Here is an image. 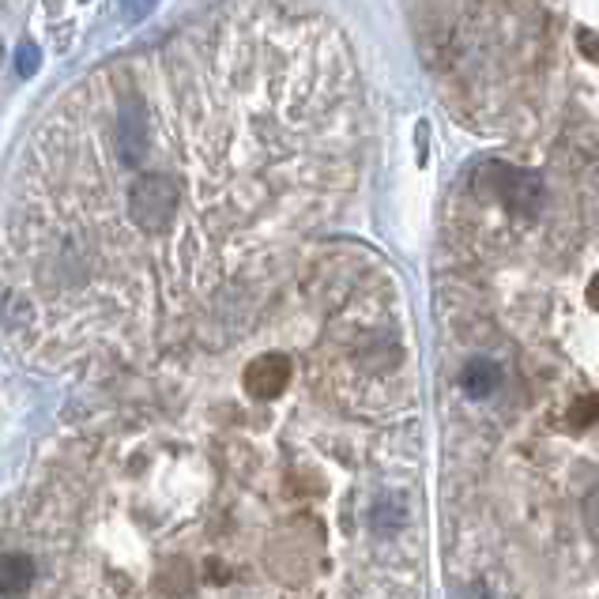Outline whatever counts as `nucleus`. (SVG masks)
<instances>
[{"label":"nucleus","mask_w":599,"mask_h":599,"mask_svg":"<svg viewBox=\"0 0 599 599\" xmlns=\"http://www.w3.org/2000/svg\"><path fill=\"white\" fill-rule=\"evenodd\" d=\"M181 204V185L174 174L163 170H144L125 192V215L136 231L144 234H163L174 226Z\"/></svg>","instance_id":"obj_1"},{"label":"nucleus","mask_w":599,"mask_h":599,"mask_svg":"<svg viewBox=\"0 0 599 599\" xmlns=\"http://www.w3.org/2000/svg\"><path fill=\"white\" fill-rule=\"evenodd\" d=\"M118 163L125 170H140L147 158V118L140 110H121L118 113Z\"/></svg>","instance_id":"obj_2"},{"label":"nucleus","mask_w":599,"mask_h":599,"mask_svg":"<svg viewBox=\"0 0 599 599\" xmlns=\"http://www.w3.org/2000/svg\"><path fill=\"white\" fill-rule=\"evenodd\" d=\"M495 192L501 200H506L513 211H521V215H535V211L543 208V185L540 178H532V174H521V170H498L495 178Z\"/></svg>","instance_id":"obj_3"},{"label":"nucleus","mask_w":599,"mask_h":599,"mask_svg":"<svg viewBox=\"0 0 599 599\" xmlns=\"http://www.w3.org/2000/svg\"><path fill=\"white\" fill-rule=\"evenodd\" d=\"M290 385V358L287 355H260L257 363L245 369V389L257 400H271Z\"/></svg>","instance_id":"obj_4"},{"label":"nucleus","mask_w":599,"mask_h":599,"mask_svg":"<svg viewBox=\"0 0 599 599\" xmlns=\"http://www.w3.org/2000/svg\"><path fill=\"white\" fill-rule=\"evenodd\" d=\"M31 580H34V562L26 554H4V562H0V596L20 599L26 596Z\"/></svg>","instance_id":"obj_5"},{"label":"nucleus","mask_w":599,"mask_h":599,"mask_svg":"<svg viewBox=\"0 0 599 599\" xmlns=\"http://www.w3.org/2000/svg\"><path fill=\"white\" fill-rule=\"evenodd\" d=\"M498 381H501V369L490 363V358H472L461 374V385L468 396H490L498 389Z\"/></svg>","instance_id":"obj_6"},{"label":"nucleus","mask_w":599,"mask_h":599,"mask_svg":"<svg viewBox=\"0 0 599 599\" xmlns=\"http://www.w3.org/2000/svg\"><path fill=\"white\" fill-rule=\"evenodd\" d=\"M38 68H42L38 49H34L31 42H23L20 53H15V73H20L23 79H31V76H38Z\"/></svg>","instance_id":"obj_7"},{"label":"nucleus","mask_w":599,"mask_h":599,"mask_svg":"<svg viewBox=\"0 0 599 599\" xmlns=\"http://www.w3.org/2000/svg\"><path fill=\"white\" fill-rule=\"evenodd\" d=\"M585 524L588 532H592V540L599 543V487L585 498Z\"/></svg>","instance_id":"obj_8"},{"label":"nucleus","mask_w":599,"mask_h":599,"mask_svg":"<svg viewBox=\"0 0 599 599\" xmlns=\"http://www.w3.org/2000/svg\"><path fill=\"white\" fill-rule=\"evenodd\" d=\"M599 415V400L596 396H585V400L577 403V411H574V426H588Z\"/></svg>","instance_id":"obj_9"},{"label":"nucleus","mask_w":599,"mask_h":599,"mask_svg":"<svg viewBox=\"0 0 599 599\" xmlns=\"http://www.w3.org/2000/svg\"><path fill=\"white\" fill-rule=\"evenodd\" d=\"M125 4V12L132 15V20H140V15H147L155 8V0H121Z\"/></svg>","instance_id":"obj_10"},{"label":"nucleus","mask_w":599,"mask_h":599,"mask_svg":"<svg viewBox=\"0 0 599 599\" xmlns=\"http://www.w3.org/2000/svg\"><path fill=\"white\" fill-rule=\"evenodd\" d=\"M588 302H592L596 310H599V276L592 279V284H588Z\"/></svg>","instance_id":"obj_11"},{"label":"nucleus","mask_w":599,"mask_h":599,"mask_svg":"<svg viewBox=\"0 0 599 599\" xmlns=\"http://www.w3.org/2000/svg\"><path fill=\"white\" fill-rule=\"evenodd\" d=\"M472 599H490V596H487V588H472Z\"/></svg>","instance_id":"obj_12"}]
</instances>
